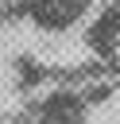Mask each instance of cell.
<instances>
[{"label":"cell","instance_id":"cell-1","mask_svg":"<svg viewBox=\"0 0 120 124\" xmlns=\"http://www.w3.org/2000/svg\"><path fill=\"white\" fill-rule=\"evenodd\" d=\"M97 0H27L19 12L39 35H70L89 19Z\"/></svg>","mask_w":120,"mask_h":124},{"label":"cell","instance_id":"cell-2","mask_svg":"<svg viewBox=\"0 0 120 124\" xmlns=\"http://www.w3.org/2000/svg\"><path fill=\"white\" fill-rule=\"evenodd\" d=\"M85 43L97 50H116L120 46V0H108L89 12L85 19Z\"/></svg>","mask_w":120,"mask_h":124},{"label":"cell","instance_id":"cell-3","mask_svg":"<svg viewBox=\"0 0 120 124\" xmlns=\"http://www.w3.org/2000/svg\"><path fill=\"white\" fill-rule=\"evenodd\" d=\"M116 54H120V46H116Z\"/></svg>","mask_w":120,"mask_h":124}]
</instances>
